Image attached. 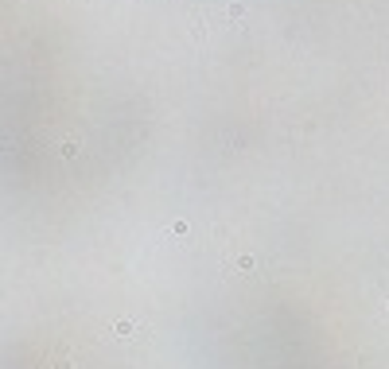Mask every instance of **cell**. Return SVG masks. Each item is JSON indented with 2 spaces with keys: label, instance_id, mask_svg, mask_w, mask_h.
I'll list each match as a JSON object with an SVG mask.
<instances>
[{
  "label": "cell",
  "instance_id": "4",
  "mask_svg": "<svg viewBox=\"0 0 389 369\" xmlns=\"http://www.w3.org/2000/svg\"><path fill=\"white\" fill-rule=\"evenodd\" d=\"M386 307H389V303H386Z\"/></svg>",
  "mask_w": 389,
  "mask_h": 369
},
{
  "label": "cell",
  "instance_id": "2",
  "mask_svg": "<svg viewBox=\"0 0 389 369\" xmlns=\"http://www.w3.org/2000/svg\"><path fill=\"white\" fill-rule=\"evenodd\" d=\"M226 16H230V20H241V16H245V4H230Z\"/></svg>",
  "mask_w": 389,
  "mask_h": 369
},
{
  "label": "cell",
  "instance_id": "1",
  "mask_svg": "<svg viewBox=\"0 0 389 369\" xmlns=\"http://www.w3.org/2000/svg\"><path fill=\"white\" fill-rule=\"evenodd\" d=\"M113 330H117V338H129V334H132V330H136V326H132V322H129V319H121V322H117V326H113Z\"/></svg>",
  "mask_w": 389,
  "mask_h": 369
},
{
  "label": "cell",
  "instance_id": "3",
  "mask_svg": "<svg viewBox=\"0 0 389 369\" xmlns=\"http://www.w3.org/2000/svg\"><path fill=\"white\" fill-rule=\"evenodd\" d=\"M78 152H82V148H78L74 140H66V144H62V156H66V159H74V156H78Z\"/></svg>",
  "mask_w": 389,
  "mask_h": 369
}]
</instances>
